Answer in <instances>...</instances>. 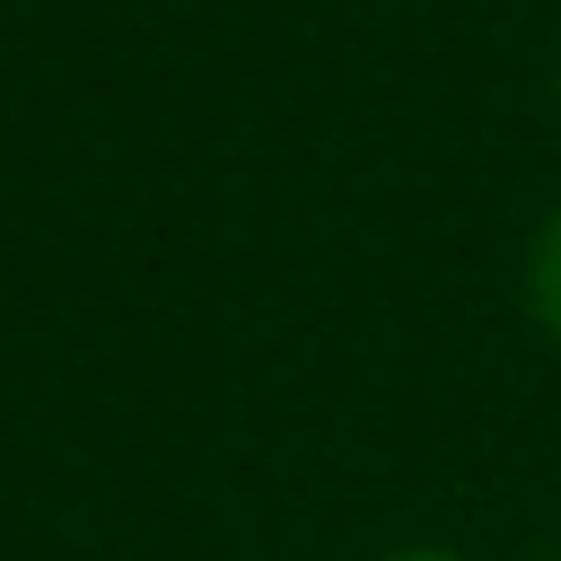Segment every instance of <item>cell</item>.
I'll return each mask as SVG.
<instances>
[{
  "mask_svg": "<svg viewBox=\"0 0 561 561\" xmlns=\"http://www.w3.org/2000/svg\"><path fill=\"white\" fill-rule=\"evenodd\" d=\"M526 298H535L543 333L561 342V202H552V219L535 228V254H526Z\"/></svg>",
  "mask_w": 561,
  "mask_h": 561,
  "instance_id": "1",
  "label": "cell"
},
{
  "mask_svg": "<svg viewBox=\"0 0 561 561\" xmlns=\"http://www.w3.org/2000/svg\"><path fill=\"white\" fill-rule=\"evenodd\" d=\"M543 561H561V543H552V552H543Z\"/></svg>",
  "mask_w": 561,
  "mask_h": 561,
  "instance_id": "3",
  "label": "cell"
},
{
  "mask_svg": "<svg viewBox=\"0 0 561 561\" xmlns=\"http://www.w3.org/2000/svg\"><path fill=\"white\" fill-rule=\"evenodd\" d=\"M552 88H561V70H552Z\"/></svg>",
  "mask_w": 561,
  "mask_h": 561,
  "instance_id": "4",
  "label": "cell"
},
{
  "mask_svg": "<svg viewBox=\"0 0 561 561\" xmlns=\"http://www.w3.org/2000/svg\"><path fill=\"white\" fill-rule=\"evenodd\" d=\"M386 561H465V552H430V543H421V552H386Z\"/></svg>",
  "mask_w": 561,
  "mask_h": 561,
  "instance_id": "2",
  "label": "cell"
}]
</instances>
